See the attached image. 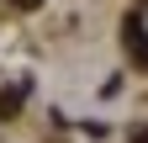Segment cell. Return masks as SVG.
Instances as JSON below:
<instances>
[{
    "label": "cell",
    "mask_w": 148,
    "mask_h": 143,
    "mask_svg": "<svg viewBox=\"0 0 148 143\" xmlns=\"http://www.w3.org/2000/svg\"><path fill=\"white\" fill-rule=\"evenodd\" d=\"M127 53H132L138 69H148V32H143L138 21H127Z\"/></svg>",
    "instance_id": "obj_1"
},
{
    "label": "cell",
    "mask_w": 148,
    "mask_h": 143,
    "mask_svg": "<svg viewBox=\"0 0 148 143\" xmlns=\"http://www.w3.org/2000/svg\"><path fill=\"white\" fill-rule=\"evenodd\" d=\"M16 106H21V85H16V90H0V117H11Z\"/></svg>",
    "instance_id": "obj_2"
},
{
    "label": "cell",
    "mask_w": 148,
    "mask_h": 143,
    "mask_svg": "<svg viewBox=\"0 0 148 143\" xmlns=\"http://www.w3.org/2000/svg\"><path fill=\"white\" fill-rule=\"evenodd\" d=\"M16 6H42V0H16Z\"/></svg>",
    "instance_id": "obj_3"
}]
</instances>
